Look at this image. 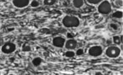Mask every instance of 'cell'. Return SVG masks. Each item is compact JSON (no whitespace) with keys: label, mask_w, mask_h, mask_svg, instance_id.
<instances>
[{"label":"cell","mask_w":123,"mask_h":75,"mask_svg":"<svg viewBox=\"0 0 123 75\" xmlns=\"http://www.w3.org/2000/svg\"><path fill=\"white\" fill-rule=\"evenodd\" d=\"M80 23V19L75 16H65L62 18V25L67 28L77 27L79 26Z\"/></svg>","instance_id":"1"},{"label":"cell","mask_w":123,"mask_h":75,"mask_svg":"<svg viewBox=\"0 0 123 75\" xmlns=\"http://www.w3.org/2000/svg\"><path fill=\"white\" fill-rule=\"evenodd\" d=\"M98 12L103 15H108L112 12V5L108 0H103L98 6Z\"/></svg>","instance_id":"2"},{"label":"cell","mask_w":123,"mask_h":75,"mask_svg":"<svg viewBox=\"0 0 123 75\" xmlns=\"http://www.w3.org/2000/svg\"><path fill=\"white\" fill-rule=\"evenodd\" d=\"M122 50L118 46H109V47L107 48V50H105V55L110 59H116L118 58L120 56Z\"/></svg>","instance_id":"3"},{"label":"cell","mask_w":123,"mask_h":75,"mask_svg":"<svg viewBox=\"0 0 123 75\" xmlns=\"http://www.w3.org/2000/svg\"><path fill=\"white\" fill-rule=\"evenodd\" d=\"M16 50H17V45H16V44L12 43V42L4 43L1 47L2 52L3 54H6V55L13 53Z\"/></svg>","instance_id":"4"},{"label":"cell","mask_w":123,"mask_h":75,"mask_svg":"<svg viewBox=\"0 0 123 75\" xmlns=\"http://www.w3.org/2000/svg\"><path fill=\"white\" fill-rule=\"evenodd\" d=\"M103 52V50L102 46L100 45H94L89 48L88 50V54L92 57H99L102 55Z\"/></svg>","instance_id":"5"},{"label":"cell","mask_w":123,"mask_h":75,"mask_svg":"<svg viewBox=\"0 0 123 75\" xmlns=\"http://www.w3.org/2000/svg\"><path fill=\"white\" fill-rule=\"evenodd\" d=\"M66 40L62 36H56L53 39V46L57 48H62L64 47Z\"/></svg>","instance_id":"6"},{"label":"cell","mask_w":123,"mask_h":75,"mask_svg":"<svg viewBox=\"0 0 123 75\" xmlns=\"http://www.w3.org/2000/svg\"><path fill=\"white\" fill-rule=\"evenodd\" d=\"M30 0H12V4L17 8H23L30 4Z\"/></svg>","instance_id":"7"},{"label":"cell","mask_w":123,"mask_h":75,"mask_svg":"<svg viewBox=\"0 0 123 75\" xmlns=\"http://www.w3.org/2000/svg\"><path fill=\"white\" fill-rule=\"evenodd\" d=\"M77 46V41L74 39L71 38L69 40H67V41L65 42V45H64V47L66 48L67 50H75Z\"/></svg>","instance_id":"8"},{"label":"cell","mask_w":123,"mask_h":75,"mask_svg":"<svg viewBox=\"0 0 123 75\" xmlns=\"http://www.w3.org/2000/svg\"><path fill=\"white\" fill-rule=\"evenodd\" d=\"M73 6L76 8H81L84 5V0H72Z\"/></svg>","instance_id":"9"},{"label":"cell","mask_w":123,"mask_h":75,"mask_svg":"<svg viewBox=\"0 0 123 75\" xmlns=\"http://www.w3.org/2000/svg\"><path fill=\"white\" fill-rule=\"evenodd\" d=\"M123 17L122 11H116L112 14V17L113 18H117V19H122Z\"/></svg>","instance_id":"10"},{"label":"cell","mask_w":123,"mask_h":75,"mask_svg":"<svg viewBox=\"0 0 123 75\" xmlns=\"http://www.w3.org/2000/svg\"><path fill=\"white\" fill-rule=\"evenodd\" d=\"M113 43L115 45H120L122 42V36H118V35H115L113 37Z\"/></svg>","instance_id":"11"},{"label":"cell","mask_w":123,"mask_h":75,"mask_svg":"<svg viewBox=\"0 0 123 75\" xmlns=\"http://www.w3.org/2000/svg\"><path fill=\"white\" fill-rule=\"evenodd\" d=\"M32 63H33V64L35 66H39L42 63V59H41L40 57H35L33 60V61H32Z\"/></svg>","instance_id":"12"},{"label":"cell","mask_w":123,"mask_h":75,"mask_svg":"<svg viewBox=\"0 0 123 75\" xmlns=\"http://www.w3.org/2000/svg\"><path fill=\"white\" fill-rule=\"evenodd\" d=\"M64 55H65L66 57H68V58H72V57H74L75 55H76V52H74L72 50H68L67 52H65Z\"/></svg>","instance_id":"13"},{"label":"cell","mask_w":123,"mask_h":75,"mask_svg":"<svg viewBox=\"0 0 123 75\" xmlns=\"http://www.w3.org/2000/svg\"><path fill=\"white\" fill-rule=\"evenodd\" d=\"M44 1V4L47 5V6H51V5L55 4L57 0H43Z\"/></svg>","instance_id":"14"},{"label":"cell","mask_w":123,"mask_h":75,"mask_svg":"<svg viewBox=\"0 0 123 75\" xmlns=\"http://www.w3.org/2000/svg\"><path fill=\"white\" fill-rule=\"evenodd\" d=\"M87 3L92 5H99L103 0H86Z\"/></svg>","instance_id":"15"},{"label":"cell","mask_w":123,"mask_h":75,"mask_svg":"<svg viewBox=\"0 0 123 75\" xmlns=\"http://www.w3.org/2000/svg\"><path fill=\"white\" fill-rule=\"evenodd\" d=\"M30 4H31L32 8H37L40 5V3H39L38 0H32L31 3H30Z\"/></svg>","instance_id":"16"},{"label":"cell","mask_w":123,"mask_h":75,"mask_svg":"<svg viewBox=\"0 0 123 75\" xmlns=\"http://www.w3.org/2000/svg\"><path fill=\"white\" fill-rule=\"evenodd\" d=\"M22 50L25 51V52H28V51L31 50V47L29 45H24L22 46Z\"/></svg>","instance_id":"17"},{"label":"cell","mask_w":123,"mask_h":75,"mask_svg":"<svg viewBox=\"0 0 123 75\" xmlns=\"http://www.w3.org/2000/svg\"><path fill=\"white\" fill-rule=\"evenodd\" d=\"M114 4L116 5V8H122V0H115Z\"/></svg>","instance_id":"18"},{"label":"cell","mask_w":123,"mask_h":75,"mask_svg":"<svg viewBox=\"0 0 123 75\" xmlns=\"http://www.w3.org/2000/svg\"><path fill=\"white\" fill-rule=\"evenodd\" d=\"M110 26H111V28L114 31H117V30L119 29V26L118 24H117V23H111L110 24Z\"/></svg>","instance_id":"19"},{"label":"cell","mask_w":123,"mask_h":75,"mask_svg":"<svg viewBox=\"0 0 123 75\" xmlns=\"http://www.w3.org/2000/svg\"><path fill=\"white\" fill-rule=\"evenodd\" d=\"M84 55V50L83 49H79L76 50V55H77V56H81V55Z\"/></svg>","instance_id":"20"},{"label":"cell","mask_w":123,"mask_h":75,"mask_svg":"<svg viewBox=\"0 0 123 75\" xmlns=\"http://www.w3.org/2000/svg\"><path fill=\"white\" fill-rule=\"evenodd\" d=\"M40 31L41 32V33H43V34H49V33H50V30L47 29V28H44V29H41Z\"/></svg>","instance_id":"21"},{"label":"cell","mask_w":123,"mask_h":75,"mask_svg":"<svg viewBox=\"0 0 123 75\" xmlns=\"http://www.w3.org/2000/svg\"><path fill=\"white\" fill-rule=\"evenodd\" d=\"M3 45V39H0V46H2Z\"/></svg>","instance_id":"22"},{"label":"cell","mask_w":123,"mask_h":75,"mask_svg":"<svg viewBox=\"0 0 123 75\" xmlns=\"http://www.w3.org/2000/svg\"><path fill=\"white\" fill-rule=\"evenodd\" d=\"M67 37H68V38H70V39H71V38H72V35H71V34H69V33H68V34H67Z\"/></svg>","instance_id":"23"},{"label":"cell","mask_w":123,"mask_h":75,"mask_svg":"<svg viewBox=\"0 0 123 75\" xmlns=\"http://www.w3.org/2000/svg\"><path fill=\"white\" fill-rule=\"evenodd\" d=\"M94 74H96V75H98V74H99V75H102L103 74L102 73H100V72H97V73H95Z\"/></svg>","instance_id":"24"},{"label":"cell","mask_w":123,"mask_h":75,"mask_svg":"<svg viewBox=\"0 0 123 75\" xmlns=\"http://www.w3.org/2000/svg\"><path fill=\"white\" fill-rule=\"evenodd\" d=\"M44 56H49V53L48 52H44Z\"/></svg>","instance_id":"25"},{"label":"cell","mask_w":123,"mask_h":75,"mask_svg":"<svg viewBox=\"0 0 123 75\" xmlns=\"http://www.w3.org/2000/svg\"><path fill=\"white\" fill-rule=\"evenodd\" d=\"M10 60H11V61H14V60H15V59H14V58H10Z\"/></svg>","instance_id":"26"}]
</instances>
